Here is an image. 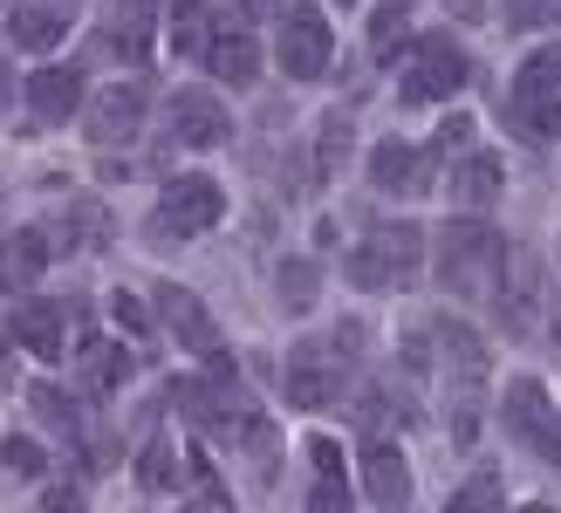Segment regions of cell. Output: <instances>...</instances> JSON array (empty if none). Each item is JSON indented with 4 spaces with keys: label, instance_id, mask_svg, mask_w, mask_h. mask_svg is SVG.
I'll list each match as a JSON object with an SVG mask.
<instances>
[{
    "label": "cell",
    "instance_id": "obj_1",
    "mask_svg": "<svg viewBox=\"0 0 561 513\" xmlns=\"http://www.w3.org/2000/svg\"><path fill=\"white\" fill-rule=\"evenodd\" d=\"M507 240L493 233L486 219H453L438 233V288L445 295H459V301H486L493 308V295H500V281H507Z\"/></svg>",
    "mask_w": 561,
    "mask_h": 513
},
{
    "label": "cell",
    "instance_id": "obj_2",
    "mask_svg": "<svg viewBox=\"0 0 561 513\" xmlns=\"http://www.w3.org/2000/svg\"><path fill=\"white\" fill-rule=\"evenodd\" d=\"M417 274H425V233L411 219H383L350 247V288L390 295V288H411Z\"/></svg>",
    "mask_w": 561,
    "mask_h": 513
},
{
    "label": "cell",
    "instance_id": "obj_3",
    "mask_svg": "<svg viewBox=\"0 0 561 513\" xmlns=\"http://www.w3.org/2000/svg\"><path fill=\"white\" fill-rule=\"evenodd\" d=\"M507 124L535 145L561 137V42H541L527 62L514 69V96H507Z\"/></svg>",
    "mask_w": 561,
    "mask_h": 513
},
{
    "label": "cell",
    "instance_id": "obj_4",
    "mask_svg": "<svg viewBox=\"0 0 561 513\" xmlns=\"http://www.w3.org/2000/svg\"><path fill=\"white\" fill-rule=\"evenodd\" d=\"M219 219H227V192H219L206 171H179V179H164V192H158L151 233L158 240H199Z\"/></svg>",
    "mask_w": 561,
    "mask_h": 513
},
{
    "label": "cell",
    "instance_id": "obj_5",
    "mask_svg": "<svg viewBox=\"0 0 561 513\" xmlns=\"http://www.w3.org/2000/svg\"><path fill=\"white\" fill-rule=\"evenodd\" d=\"M466 48L453 42V35H417L411 42V62H404V76H398V103H411V110H432V103H445V96H459L466 90Z\"/></svg>",
    "mask_w": 561,
    "mask_h": 513
},
{
    "label": "cell",
    "instance_id": "obj_6",
    "mask_svg": "<svg viewBox=\"0 0 561 513\" xmlns=\"http://www.w3.org/2000/svg\"><path fill=\"white\" fill-rule=\"evenodd\" d=\"M343 350H356V329H343L335 342H295V356H288V397H295V411H329L335 397H343V384H350Z\"/></svg>",
    "mask_w": 561,
    "mask_h": 513
},
{
    "label": "cell",
    "instance_id": "obj_7",
    "mask_svg": "<svg viewBox=\"0 0 561 513\" xmlns=\"http://www.w3.org/2000/svg\"><path fill=\"white\" fill-rule=\"evenodd\" d=\"M274 62H280V76H295V82L329 76V62H335V35H329V14L316 8V0H295V8H280Z\"/></svg>",
    "mask_w": 561,
    "mask_h": 513
},
{
    "label": "cell",
    "instance_id": "obj_8",
    "mask_svg": "<svg viewBox=\"0 0 561 513\" xmlns=\"http://www.w3.org/2000/svg\"><path fill=\"white\" fill-rule=\"evenodd\" d=\"M500 424L514 432L520 452H535V459L561 466V404L535 384V377H514L507 397H500Z\"/></svg>",
    "mask_w": 561,
    "mask_h": 513
},
{
    "label": "cell",
    "instance_id": "obj_9",
    "mask_svg": "<svg viewBox=\"0 0 561 513\" xmlns=\"http://www.w3.org/2000/svg\"><path fill=\"white\" fill-rule=\"evenodd\" d=\"M151 117V90L145 82H110V90H96L90 103H82V130H90V145H130L137 130H145Z\"/></svg>",
    "mask_w": 561,
    "mask_h": 513
},
{
    "label": "cell",
    "instance_id": "obj_10",
    "mask_svg": "<svg viewBox=\"0 0 561 513\" xmlns=\"http://www.w3.org/2000/svg\"><path fill=\"white\" fill-rule=\"evenodd\" d=\"M438 179V151L432 145H411V137H383L370 145V185L390 192V198H417Z\"/></svg>",
    "mask_w": 561,
    "mask_h": 513
},
{
    "label": "cell",
    "instance_id": "obj_11",
    "mask_svg": "<svg viewBox=\"0 0 561 513\" xmlns=\"http://www.w3.org/2000/svg\"><path fill=\"white\" fill-rule=\"evenodd\" d=\"M164 130H172V145H185V151H219L233 137V117H227V103H219V96L179 90L172 103H164Z\"/></svg>",
    "mask_w": 561,
    "mask_h": 513
},
{
    "label": "cell",
    "instance_id": "obj_12",
    "mask_svg": "<svg viewBox=\"0 0 561 513\" xmlns=\"http://www.w3.org/2000/svg\"><path fill=\"white\" fill-rule=\"evenodd\" d=\"M199 62L227 82V90H247V82L261 76V42H254V27H247V14H227V21H213V42Z\"/></svg>",
    "mask_w": 561,
    "mask_h": 513
},
{
    "label": "cell",
    "instance_id": "obj_13",
    "mask_svg": "<svg viewBox=\"0 0 561 513\" xmlns=\"http://www.w3.org/2000/svg\"><path fill=\"white\" fill-rule=\"evenodd\" d=\"M151 308L164 316V329H172L192 356H219V322L206 316V301L192 295V288H179V281H158V288H151Z\"/></svg>",
    "mask_w": 561,
    "mask_h": 513
},
{
    "label": "cell",
    "instance_id": "obj_14",
    "mask_svg": "<svg viewBox=\"0 0 561 513\" xmlns=\"http://www.w3.org/2000/svg\"><path fill=\"white\" fill-rule=\"evenodd\" d=\"M27 117L35 124H69L82 103H90V90H82V69H69V62H48V69H35L27 76Z\"/></svg>",
    "mask_w": 561,
    "mask_h": 513
},
{
    "label": "cell",
    "instance_id": "obj_15",
    "mask_svg": "<svg viewBox=\"0 0 561 513\" xmlns=\"http://www.w3.org/2000/svg\"><path fill=\"white\" fill-rule=\"evenodd\" d=\"M363 493H370L383 513H404L411 506V466L390 438H363Z\"/></svg>",
    "mask_w": 561,
    "mask_h": 513
},
{
    "label": "cell",
    "instance_id": "obj_16",
    "mask_svg": "<svg viewBox=\"0 0 561 513\" xmlns=\"http://www.w3.org/2000/svg\"><path fill=\"white\" fill-rule=\"evenodd\" d=\"M308 513H350L356 487H350V466H343V445L335 438H308Z\"/></svg>",
    "mask_w": 561,
    "mask_h": 513
},
{
    "label": "cell",
    "instance_id": "obj_17",
    "mask_svg": "<svg viewBox=\"0 0 561 513\" xmlns=\"http://www.w3.org/2000/svg\"><path fill=\"white\" fill-rule=\"evenodd\" d=\"M8 335L21 342V350H35L42 363H55V356L69 350V316H62V301H21L14 322H8Z\"/></svg>",
    "mask_w": 561,
    "mask_h": 513
},
{
    "label": "cell",
    "instance_id": "obj_18",
    "mask_svg": "<svg viewBox=\"0 0 561 513\" xmlns=\"http://www.w3.org/2000/svg\"><path fill=\"white\" fill-rule=\"evenodd\" d=\"M500 185H507V171H500L493 151H466V158L453 164V206H459L466 219H480L486 206H500Z\"/></svg>",
    "mask_w": 561,
    "mask_h": 513
},
{
    "label": "cell",
    "instance_id": "obj_19",
    "mask_svg": "<svg viewBox=\"0 0 561 513\" xmlns=\"http://www.w3.org/2000/svg\"><path fill=\"white\" fill-rule=\"evenodd\" d=\"M8 35L27 55H48L55 42L69 35V0H14V8H8Z\"/></svg>",
    "mask_w": 561,
    "mask_h": 513
},
{
    "label": "cell",
    "instance_id": "obj_20",
    "mask_svg": "<svg viewBox=\"0 0 561 513\" xmlns=\"http://www.w3.org/2000/svg\"><path fill=\"white\" fill-rule=\"evenodd\" d=\"M151 14H158V0H117V14L103 27V48L117 55V62H145L151 55Z\"/></svg>",
    "mask_w": 561,
    "mask_h": 513
},
{
    "label": "cell",
    "instance_id": "obj_21",
    "mask_svg": "<svg viewBox=\"0 0 561 513\" xmlns=\"http://www.w3.org/2000/svg\"><path fill=\"white\" fill-rule=\"evenodd\" d=\"M42 267H48V233H42V226H21V233L0 240V281H8V288L42 281Z\"/></svg>",
    "mask_w": 561,
    "mask_h": 513
},
{
    "label": "cell",
    "instance_id": "obj_22",
    "mask_svg": "<svg viewBox=\"0 0 561 513\" xmlns=\"http://www.w3.org/2000/svg\"><path fill=\"white\" fill-rule=\"evenodd\" d=\"M535 301H541V281H535V267H527V261H507V281H500V295H493L500 322H507L514 335H527V329H535Z\"/></svg>",
    "mask_w": 561,
    "mask_h": 513
},
{
    "label": "cell",
    "instance_id": "obj_23",
    "mask_svg": "<svg viewBox=\"0 0 561 513\" xmlns=\"http://www.w3.org/2000/svg\"><path fill=\"white\" fill-rule=\"evenodd\" d=\"M124 377H130V350H124V342H82V390H90V397L124 390Z\"/></svg>",
    "mask_w": 561,
    "mask_h": 513
},
{
    "label": "cell",
    "instance_id": "obj_24",
    "mask_svg": "<svg viewBox=\"0 0 561 513\" xmlns=\"http://www.w3.org/2000/svg\"><path fill=\"white\" fill-rule=\"evenodd\" d=\"M27 411H35V418L48 424L55 438H82V404H76L69 390H55V384H35V390H27Z\"/></svg>",
    "mask_w": 561,
    "mask_h": 513
},
{
    "label": "cell",
    "instance_id": "obj_25",
    "mask_svg": "<svg viewBox=\"0 0 561 513\" xmlns=\"http://www.w3.org/2000/svg\"><path fill=\"white\" fill-rule=\"evenodd\" d=\"M417 42L411 35V14H404V0H383V8L370 14V62H398V48Z\"/></svg>",
    "mask_w": 561,
    "mask_h": 513
},
{
    "label": "cell",
    "instance_id": "obj_26",
    "mask_svg": "<svg viewBox=\"0 0 561 513\" xmlns=\"http://www.w3.org/2000/svg\"><path fill=\"white\" fill-rule=\"evenodd\" d=\"M137 479H145V487H158V493L185 487V479H179V459H172V438H164V432L145 445V459H137Z\"/></svg>",
    "mask_w": 561,
    "mask_h": 513
},
{
    "label": "cell",
    "instance_id": "obj_27",
    "mask_svg": "<svg viewBox=\"0 0 561 513\" xmlns=\"http://www.w3.org/2000/svg\"><path fill=\"white\" fill-rule=\"evenodd\" d=\"M500 506H507V493H500V472H472L466 487L453 493V506H445V513H500Z\"/></svg>",
    "mask_w": 561,
    "mask_h": 513
},
{
    "label": "cell",
    "instance_id": "obj_28",
    "mask_svg": "<svg viewBox=\"0 0 561 513\" xmlns=\"http://www.w3.org/2000/svg\"><path fill=\"white\" fill-rule=\"evenodd\" d=\"M507 27L514 35H548V27H561V0H507Z\"/></svg>",
    "mask_w": 561,
    "mask_h": 513
},
{
    "label": "cell",
    "instance_id": "obj_29",
    "mask_svg": "<svg viewBox=\"0 0 561 513\" xmlns=\"http://www.w3.org/2000/svg\"><path fill=\"white\" fill-rule=\"evenodd\" d=\"M0 466H8V472H21V479H42V466H48V452H42L35 438H21V432H8V445H0Z\"/></svg>",
    "mask_w": 561,
    "mask_h": 513
},
{
    "label": "cell",
    "instance_id": "obj_30",
    "mask_svg": "<svg viewBox=\"0 0 561 513\" xmlns=\"http://www.w3.org/2000/svg\"><path fill=\"white\" fill-rule=\"evenodd\" d=\"M280 301H288V308L316 301V261H280Z\"/></svg>",
    "mask_w": 561,
    "mask_h": 513
},
{
    "label": "cell",
    "instance_id": "obj_31",
    "mask_svg": "<svg viewBox=\"0 0 561 513\" xmlns=\"http://www.w3.org/2000/svg\"><path fill=\"white\" fill-rule=\"evenodd\" d=\"M110 316H117V329H124L130 342H145V335H151V316H145V301H137L130 288H117V295H110Z\"/></svg>",
    "mask_w": 561,
    "mask_h": 513
},
{
    "label": "cell",
    "instance_id": "obj_32",
    "mask_svg": "<svg viewBox=\"0 0 561 513\" xmlns=\"http://www.w3.org/2000/svg\"><path fill=\"white\" fill-rule=\"evenodd\" d=\"M343 145H350V117L335 110V117L322 124V171H335V164H343Z\"/></svg>",
    "mask_w": 561,
    "mask_h": 513
},
{
    "label": "cell",
    "instance_id": "obj_33",
    "mask_svg": "<svg viewBox=\"0 0 561 513\" xmlns=\"http://www.w3.org/2000/svg\"><path fill=\"white\" fill-rule=\"evenodd\" d=\"M42 506H48V513H90V506H82V500H76V493H69V487H55V493H48V500H42Z\"/></svg>",
    "mask_w": 561,
    "mask_h": 513
},
{
    "label": "cell",
    "instance_id": "obj_34",
    "mask_svg": "<svg viewBox=\"0 0 561 513\" xmlns=\"http://www.w3.org/2000/svg\"><path fill=\"white\" fill-rule=\"evenodd\" d=\"M280 0H240V14H274Z\"/></svg>",
    "mask_w": 561,
    "mask_h": 513
},
{
    "label": "cell",
    "instance_id": "obj_35",
    "mask_svg": "<svg viewBox=\"0 0 561 513\" xmlns=\"http://www.w3.org/2000/svg\"><path fill=\"white\" fill-rule=\"evenodd\" d=\"M8 96H14V82H8V62H0V110H8Z\"/></svg>",
    "mask_w": 561,
    "mask_h": 513
},
{
    "label": "cell",
    "instance_id": "obj_36",
    "mask_svg": "<svg viewBox=\"0 0 561 513\" xmlns=\"http://www.w3.org/2000/svg\"><path fill=\"white\" fill-rule=\"evenodd\" d=\"M445 8H459V14H472V0H445Z\"/></svg>",
    "mask_w": 561,
    "mask_h": 513
},
{
    "label": "cell",
    "instance_id": "obj_37",
    "mask_svg": "<svg viewBox=\"0 0 561 513\" xmlns=\"http://www.w3.org/2000/svg\"><path fill=\"white\" fill-rule=\"evenodd\" d=\"M527 513H554V506H527Z\"/></svg>",
    "mask_w": 561,
    "mask_h": 513
},
{
    "label": "cell",
    "instance_id": "obj_38",
    "mask_svg": "<svg viewBox=\"0 0 561 513\" xmlns=\"http://www.w3.org/2000/svg\"><path fill=\"white\" fill-rule=\"evenodd\" d=\"M335 8H356V0H335Z\"/></svg>",
    "mask_w": 561,
    "mask_h": 513
}]
</instances>
